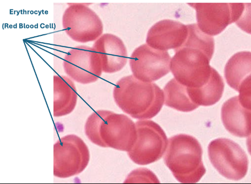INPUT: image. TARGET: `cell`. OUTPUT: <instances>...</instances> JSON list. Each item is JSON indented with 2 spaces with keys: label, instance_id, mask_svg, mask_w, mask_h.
<instances>
[{
  "label": "cell",
  "instance_id": "16",
  "mask_svg": "<svg viewBox=\"0 0 251 184\" xmlns=\"http://www.w3.org/2000/svg\"><path fill=\"white\" fill-rule=\"evenodd\" d=\"M225 83L222 77L212 67L210 79L199 88L187 87L189 96L197 105L211 106L216 104L222 97Z\"/></svg>",
  "mask_w": 251,
  "mask_h": 184
},
{
  "label": "cell",
  "instance_id": "7",
  "mask_svg": "<svg viewBox=\"0 0 251 184\" xmlns=\"http://www.w3.org/2000/svg\"><path fill=\"white\" fill-rule=\"evenodd\" d=\"M137 137L128 153L135 163L146 165L157 162L165 154L169 140L164 130L156 122L140 120L136 124Z\"/></svg>",
  "mask_w": 251,
  "mask_h": 184
},
{
  "label": "cell",
  "instance_id": "9",
  "mask_svg": "<svg viewBox=\"0 0 251 184\" xmlns=\"http://www.w3.org/2000/svg\"><path fill=\"white\" fill-rule=\"evenodd\" d=\"M171 57L167 51L151 48L147 44L137 47L129 59L133 76L143 82H152L168 74Z\"/></svg>",
  "mask_w": 251,
  "mask_h": 184
},
{
  "label": "cell",
  "instance_id": "15",
  "mask_svg": "<svg viewBox=\"0 0 251 184\" xmlns=\"http://www.w3.org/2000/svg\"><path fill=\"white\" fill-rule=\"evenodd\" d=\"M77 101L74 82L68 77L53 76V116L60 117L70 114L75 110Z\"/></svg>",
  "mask_w": 251,
  "mask_h": 184
},
{
  "label": "cell",
  "instance_id": "10",
  "mask_svg": "<svg viewBox=\"0 0 251 184\" xmlns=\"http://www.w3.org/2000/svg\"><path fill=\"white\" fill-rule=\"evenodd\" d=\"M63 68L71 79L81 84L98 81L103 73L100 57L93 47L78 46L65 56Z\"/></svg>",
  "mask_w": 251,
  "mask_h": 184
},
{
  "label": "cell",
  "instance_id": "1",
  "mask_svg": "<svg viewBox=\"0 0 251 184\" xmlns=\"http://www.w3.org/2000/svg\"><path fill=\"white\" fill-rule=\"evenodd\" d=\"M188 34L181 48L171 59V71L175 79L189 88H199L210 78V61L214 38L203 33L196 24L188 25Z\"/></svg>",
  "mask_w": 251,
  "mask_h": 184
},
{
  "label": "cell",
  "instance_id": "11",
  "mask_svg": "<svg viewBox=\"0 0 251 184\" xmlns=\"http://www.w3.org/2000/svg\"><path fill=\"white\" fill-rule=\"evenodd\" d=\"M187 26L171 20L155 24L148 31L146 42L151 48L159 51H175L181 48L188 36Z\"/></svg>",
  "mask_w": 251,
  "mask_h": 184
},
{
  "label": "cell",
  "instance_id": "8",
  "mask_svg": "<svg viewBox=\"0 0 251 184\" xmlns=\"http://www.w3.org/2000/svg\"><path fill=\"white\" fill-rule=\"evenodd\" d=\"M62 25L66 34L80 43L97 40L104 30L100 17L83 3L70 4L63 15Z\"/></svg>",
  "mask_w": 251,
  "mask_h": 184
},
{
  "label": "cell",
  "instance_id": "17",
  "mask_svg": "<svg viewBox=\"0 0 251 184\" xmlns=\"http://www.w3.org/2000/svg\"><path fill=\"white\" fill-rule=\"evenodd\" d=\"M251 52L236 53L227 62L225 77L227 84L239 91L243 85L251 81Z\"/></svg>",
  "mask_w": 251,
  "mask_h": 184
},
{
  "label": "cell",
  "instance_id": "3",
  "mask_svg": "<svg viewBox=\"0 0 251 184\" xmlns=\"http://www.w3.org/2000/svg\"><path fill=\"white\" fill-rule=\"evenodd\" d=\"M85 132L96 145L127 152L137 137L136 125L129 117L106 110L96 111L88 117Z\"/></svg>",
  "mask_w": 251,
  "mask_h": 184
},
{
  "label": "cell",
  "instance_id": "18",
  "mask_svg": "<svg viewBox=\"0 0 251 184\" xmlns=\"http://www.w3.org/2000/svg\"><path fill=\"white\" fill-rule=\"evenodd\" d=\"M164 104L176 110L188 112L199 107L190 99L187 87L178 82L175 79H171L164 88Z\"/></svg>",
  "mask_w": 251,
  "mask_h": 184
},
{
  "label": "cell",
  "instance_id": "13",
  "mask_svg": "<svg viewBox=\"0 0 251 184\" xmlns=\"http://www.w3.org/2000/svg\"><path fill=\"white\" fill-rule=\"evenodd\" d=\"M93 48L99 54L103 72L113 74L121 71L127 64L128 54L123 40L117 35L106 33L95 41Z\"/></svg>",
  "mask_w": 251,
  "mask_h": 184
},
{
  "label": "cell",
  "instance_id": "14",
  "mask_svg": "<svg viewBox=\"0 0 251 184\" xmlns=\"http://www.w3.org/2000/svg\"><path fill=\"white\" fill-rule=\"evenodd\" d=\"M221 119L228 131L238 137L251 135V109L245 107L238 96L230 98L221 109Z\"/></svg>",
  "mask_w": 251,
  "mask_h": 184
},
{
  "label": "cell",
  "instance_id": "5",
  "mask_svg": "<svg viewBox=\"0 0 251 184\" xmlns=\"http://www.w3.org/2000/svg\"><path fill=\"white\" fill-rule=\"evenodd\" d=\"M88 147L79 136L68 134L53 145V175L59 179L79 175L90 161Z\"/></svg>",
  "mask_w": 251,
  "mask_h": 184
},
{
  "label": "cell",
  "instance_id": "6",
  "mask_svg": "<svg viewBox=\"0 0 251 184\" xmlns=\"http://www.w3.org/2000/svg\"><path fill=\"white\" fill-rule=\"evenodd\" d=\"M208 153L213 167L226 179L238 181L246 177L248 158L236 142L227 138L215 139L209 144Z\"/></svg>",
  "mask_w": 251,
  "mask_h": 184
},
{
  "label": "cell",
  "instance_id": "2",
  "mask_svg": "<svg viewBox=\"0 0 251 184\" xmlns=\"http://www.w3.org/2000/svg\"><path fill=\"white\" fill-rule=\"evenodd\" d=\"M113 97L125 113L139 120L151 119L164 104L163 91L157 85L142 81L133 75L124 77L116 83Z\"/></svg>",
  "mask_w": 251,
  "mask_h": 184
},
{
  "label": "cell",
  "instance_id": "19",
  "mask_svg": "<svg viewBox=\"0 0 251 184\" xmlns=\"http://www.w3.org/2000/svg\"><path fill=\"white\" fill-rule=\"evenodd\" d=\"M160 182L153 172L146 168L133 170L127 176L124 183H158Z\"/></svg>",
  "mask_w": 251,
  "mask_h": 184
},
{
  "label": "cell",
  "instance_id": "12",
  "mask_svg": "<svg viewBox=\"0 0 251 184\" xmlns=\"http://www.w3.org/2000/svg\"><path fill=\"white\" fill-rule=\"evenodd\" d=\"M196 11L198 27L210 36L222 32L234 23L231 3H189Z\"/></svg>",
  "mask_w": 251,
  "mask_h": 184
},
{
  "label": "cell",
  "instance_id": "4",
  "mask_svg": "<svg viewBox=\"0 0 251 184\" xmlns=\"http://www.w3.org/2000/svg\"><path fill=\"white\" fill-rule=\"evenodd\" d=\"M165 153V163L179 182L196 183L205 174L202 147L194 136L185 134L172 136Z\"/></svg>",
  "mask_w": 251,
  "mask_h": 184
}]
</instances>
